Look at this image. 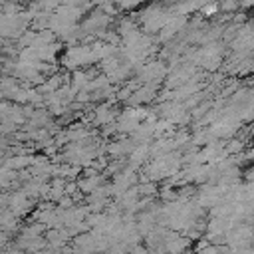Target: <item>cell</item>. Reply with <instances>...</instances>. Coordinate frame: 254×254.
Listing matches in <instances>:
<instances>
[{"instance_id": "1", "label": "cell", "mask_w": 254, "mask_h": 254, "mask_svg": "<svg viewBox=\"0 0 254 254\" xmlns=\"http://www.w3.org/2000/svg\"><path fill=\"white\" fill-rule=\"evenodd\" d=\"M238 4H244V6H252L254 0H238Z\"/></svg>"}]
</instances>
